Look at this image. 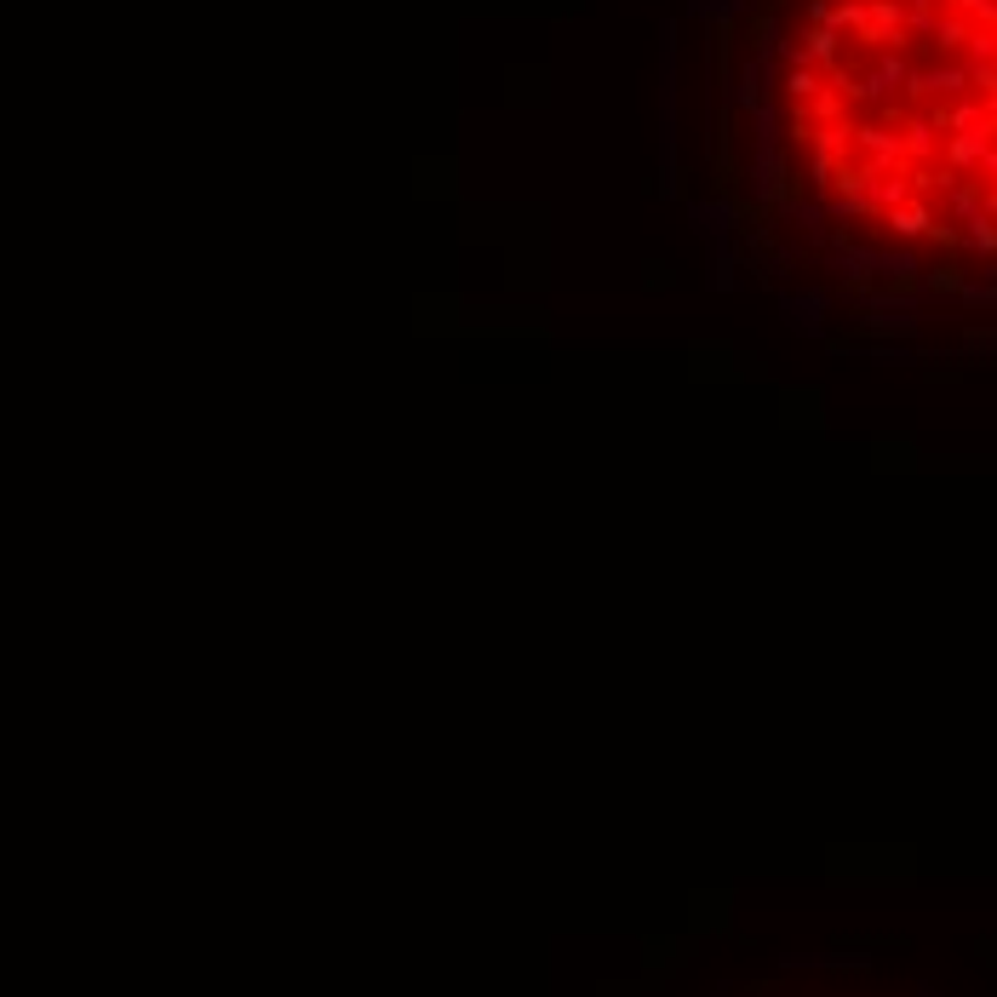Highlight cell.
Wrapping results in <instances>:
<instances>
[{
  "mask_svg": "<svg viewBox=\"0 0 997 997\" xmlns=\"http://www.w3.org/2000/svg\"><path fill=\"white\" fill-rule=\"evenodd\" d=\"M785 104L837 213L997 264V0H820Z\"/></svg>",
  "mask_w": 997,
  "mask_h": 997,
  "instance_id": "6da1fadb",
  "label": "cell"
}]
</instances>
